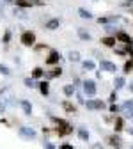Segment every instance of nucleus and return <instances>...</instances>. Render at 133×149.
Masks as SVG:
<instances>
[{
	"label": "nucleus",
	"instance_id": "nucleus-1",
	"mask_svg": "<svg viewBox=\"0 0 133 149\" xmlns=\"http://www.w3.org/2000/svg\"><path fill=\"white\" fill-rule=\"evenodd\" d=\"M52 121L57 124V130H55V133L59 135V137L69 135V133L73 132V126H71V124H68L64 119H59V117H53V116H52Z\"/></svg>",
	"mask_w": 133,
	"mask_h": 149
},
{
	"label": "nucleus",
	"instance_id": "nucleus-2",
	"mask_svg": "<svg viewBox=\"0 0 133 149\" xmlns=\"http://www.w3.org/2000/svg\"><path fill=\"white\" fill-rule=\"evenodd\" d=\"M20 41H22L25 46H32V45L36 43V34H34V32H30V30H27V32H23V34H22Z\"/></svg>",
	"mask_w": 133,
	"mask_h": 149
},
{
	"label": "nucleus",
	"instance_id": "nucleus-3",
	"mask_svg": "<svg viewBox=\"0 0 133 149\" xmlns=\"http://www.w3.org/2000/svg\"><path fill=\"white\" fill-rule=\"evenodd\" d=\"M84 92L87 96H94L96 94V82L94 80H85L84 82Z\"/></svg>",
	"mask_w": 133,
	"mask_h": 149
},
{
	"label": "nucleus",
	"instance_id": "nucleus-4",
	"mask_svg": "<svg viewBox=\"0 0 133 149\" xmlns=\"http://www.w3.org/2000/svg\"><path fill=\"white\" fill-rule=\"evenodd\" d=\"M85 107H87L89 110H103V108H105V103H103L101 100H89V101L85 103Z\"/></svg>",
	"mask_w": 133,
	"mask_h": 149
},
{
	"label": "nucleus",
	"instance_id": "nucleus-5",
	"mask_svg": "<svg viewBox=\"0 0 133 149\" xmlns=\"http://www.w3.org/2000/svg\"><path fill=\"white\" fill-rule=\"evenodd\" d=\"M100 68H101V71H108V73H116L117 71V66L114 62H110V61H101Z\"/></svg>",
	"mask_w": 133,
	"mask_h": 149
},
{
	"label": "nucleus",
	"instance_id": "nucleus-6",
	"mask_svg": "<svg viewBox=\"0 0 133 149\" xmlns=\"http://www.w3.org/2000/svg\"><path fill=\"white\" fill-rule=\"evenodd\" d=\"M20 135L23 139H36V132L32 128H29V126H22L20 128Z\"/></svg>",
	"mask_w": 133,
	"mask_h": 149
},
{
	"label": "nucleus",
	"instance_id": "nucleus-7",
	"mask_svg": "<svg viewBox=\"0 0 133 149\" xmlns=\"http://www.w3.org/2000/svg\"><path fill=\"white\" fill-rule=\"evenodd\" d=\"M59 59H61V53H59V52H55V50H52L50 55L46 57V64H48V66H53V64L59 62Z\"/></svg>",
	"mask_w": 133,
	"mask_h": 149
},
{
	"label": "nucleus",
	"instance_id": "nucleus-8",
	"mask_svg": "<svg viewBox=\"0 0 133 149\" xmlns=\"http://www.w3.org/2000/svg\"><path fill=\"white\" fill-rule=\"evenodd\" d=\"M107 142H108L112 147H116V149L123 147V140H121L117 135H108V137H107Z\"/></svg>",
	"mask_w": 133,
	"mask_h": 149
},
{
	"label": "nucleus",
	"instance_id": "nucleus-9",
	"mask_svg": "<svg viewBox=\"0 0 133 149\" xmlns=\"http://www.w3.org/2000/svg\"><path fill=\"white\" fill-rule=\"evenodd\" d=\"M121 110L124 112V116H126V117H133V100H130V101H124Z\"/></svg>",
	"mask_w": 133,
	"mask_h": 149
},
{
	"label": "nucleus",
	"instance_id": "nucleus-10",
	"mask_svg": "<svg viewBox=\"0 0 133 149\" xmlns=\"http://www.w3.org/2000/svg\"><path fill=\"white\" fill-rule=\"evenodd\" d=\"M117 39H119V41H123L126 46H128V45H131V46H133V39H131V37H130L126 32H117Z\"/></svg>",
	"mask_w": 133,
	"mask_h": 149
},
{
	"label": "nucleus",
	"instance_id": "nucleus-11",
	"mask_svg": "<svg viewBox=\"0 0 133 149\" xmlns=\"http://www.w3.org/2000/svg\"><path fill=\"white\" fill-rule=\"evenodd\" d=\"M20 105H22V108H23V114H25V116H30V114H32V105H30L27 100H22Z\"/></svg>",
	"mask_w": 133,
	"mask_h": 149
},
{
	"label": "nucleus",
	"instance_id": "nucleus-12",
	"mask_svg": "<svg viewBox=\"0 0 133 149\" xmlns=\"http://www.w3.org/2000/svg\"><path fill=\"white\" fill-rule=\"evenodd\" d=\"M61 73H62V69H61V68H52V69H50V71H46L45 74H46L48 78H55V77H61Z\"/></svg>",
	"mask_w": 133,
	"mask_h": 149
},
{
	"label": "nucleus",
	"instance_id": "nucleus-13",
	"mask_svg": "<svg viewBox=\"0 0 133 149\" xmlns=\"http://www.w3.org/2000/svg\"><path fill=\"white\" fill-rule=\"evenodd\" d=\"M59 25H61V22L57 20V18H53V20H50V22H46V25H45V29H48V30H55V29H59Z\"/></svg>",
	"mask_w": 133,
	"mask_h": 149
},
{
	"label": "nucleus",
	"instance_id": "nucleus-14",
	"mask_svg": "<svg viewBox=\"0 0 133 149\" xmlns=\"http://www.w3.org/2000/svg\"><path fill=\"white\" fill-rule=\"evenodd\" d=\"M124 85H126V80H124L123 77H116V80H114V87H116V91L123 89Z\"/></svg>",
	"mask_w": 133,
	"mask_h": 149
},
{
	"label": "nucleus",
	"instance_id": "nucleus-15",
	"mask_svg": "<svg viewBox=\"0 0 133 149\" xmlns=\"http://www.w3.org/2000/svg\"><path fill=\"white\" fill-rule=\"evenodd\" d=\"M114 130H116V132H121V130H124V121H123V117H116Z\"/></svg>",
	"mask_w": 133,
	"mask_h": 149
},
{
	"label": "nucleus",
	"instance_id": "nucleus-16",
	"mask_svg": "<svg viewBox=\"0 0 133 149\" xmlns=\"http://www.w3.org/2000/svg\"><path fill=\"white\" fill-rule=\"evenodd\" d=\"M50 84L48 82H39V85H37V87H39V91H41V94L43 96H46L48 94V91H50V87H48Z\"/></svg>",
	"mask_w": 133,
	"mask_h": 149
},
{
	"label": "nucleus",
	"instance_id": "nucleus-17",
	"mask_svg": "<svg viewBox=\"0 0 133 149\" xmlns=\"http://www.w3.org/2000/svg\"><path fill=\"white\" fill-rule=\"evenodd\" d=\"M78 36H80V39H84V41H89V39H91V34H89L85 29H82V27L78 29Z\"/></svg>",
	"mask_w": 133,
	"mask_h": 149
},
{
	"label": "nucleus",
	"instance_id": "nucleus-18",
	"mask_svg": "<svg viewBox=\"0 0 133 149\" xmlns=\"http://www.w3.org/2000/svg\"><path fill=\"white\" fill-rule=\"evenodd\" d=\"M14 2H16L18 7H32V6H34L30 0H14Z\"/></svg>",
	"mask_w": 133,
	"mask_h": 149
},
{
	"label": "nucleus",
	"instance_id": "nucleus-19",
	"mask_svg": "<svg viewBox=\"0 0 133 149\" xmlns=\"http://www.w3.org/2000/svg\"><path fill=\"white\" fill-rule=\"evenodd\" d=\"M101 43H103L105 46H116V37H103Z\"/></svg>",
	"mask_w": 133,
	"mask_h": 149
},
{
	"label": "nucleus",
	"instance_id": "nucleus-20",
	"mask_svg": "<svg viewBox=\"0 0 133 149\" xmlns=\"http://www.w3.org/2000/svg\"><path fill=\"white\" fill-rule=\"evenodd\" d=\"M43 74H45L43 68H34V69H32V78H41Z\"/></svg>",
	"mask_w": 133,
	"mask_h": 149
},
{
	"label": "nucleus",
	"instance_id": "nucleus-21",
	"mask_svg": "<svg viewBox=\"0 0 133 149\" xmlns=\"http://www.w3.org/2000/svg\"><path fill=\"white\" fill-rule=\"evenodd\" d=\"M78 137L82 139V140H89V132H87V130L85 128H78Z\"/></svg>",
	"mask_w": 133,
	"mask_h": 149
},
{
	"label": "nucleus",
	"instance_id": "nucleus-22",
	"mask_svg": "<svg viewBox=\"0 0 133 149\" xmlns=\"http://www.w3.org/2000/svg\"><path fill=\"white\" fill-rule=\"evenodd\" d=\"M78 14H80V18H87V20H91V18H92V14H91V11H87V9H84V7H80V9H78Z\"/></svg>",
	"mask_w": 133,
	"mask_h": 149
},
{
	"label": "nucleus",
	"instance_id": "nucleus-23",
	"mask_svg": "<svg viewBox=\"0 0 133 149\" xmlns=\"http://www.w3.org/2000/svg\"><path fill=\"white\" fill-rule=\"evenodd\" d=\"M68 57H69L71 62H78V61H80V53H78V52H69Z\"/></svg>",
	"mask_w": 133,
	"mask_h": 149
},
{
	"label": "nucleus",
	"instance_id": "nucleus-24",
	"mask_svg": "<svg viewBox=\"0 0 133 149\" xmlns=\"http://www.w3.org/2000/svg\"><path fill=\"white\" fill-rule=\"evenodd\" d=\"M64 94L69 98V96H73L75 94V85H64Z\"/></svg>",
	"mask_w": 133,
	"mask_h": 149
},
{
	"label": "nucleus",
	"instance_id": "nucleus-25",
	"mask_svg": "<svg viewBox=\"0 0 133 149\" xmlns=\"http://www.w3.org/2000/svg\"><path fill=\"white\" fill-rule=\"evenodd\" d=\"M68 112H71V114H75V112H77V107H75V105H71L69 101H64V105H62Z\"/></svg>",
	"mask_w": 133,
	"mask_h": 149
},
{
	"label": "nucleus",
	"instance_id": "nucleus-26",
	"mask_svg": "<svg viewBox=\"0 0 133 149\" xmlns=\"http://www.w3.org/2000/svg\"><path fill=\"white\" fill-rule=\"evenodd\" d=\"M82 68L84 69H94V68H96V64H94L92 61H84L82 62Z\"/></svg>",
	"mask_w": 133,
	"mask_h": 149
},
{
	"label": "nucleus",
	"instance_id": "nucleus-27",
	"mask_svg": "<svg viewBox=\"0 0 133 149\" xmlns=\"http://www.w3.org/2000/svg\"><path fill=\"white\" fill-rule=\"evenodd\" d=\"M25 85H27V87H30V89H34V87H37L39 84H36L32 78H25Z\"/></svg>",
	"mask_w": 133,
	"mask_h": 149
},
{
	"label": "nucleus",
	"instance_id": "nucleus-28",
	"mask_svg": "<svg viewBox=\"0 0 133 149\" xmlns=\"http://www.w3.org/2000/svg\"><path fill=\"white\" fill-rule=\"evenodd\" d=\"M131 69H133V61H128L124 64V73H131Z\"/></svg>",
	"mask_w": 133,
	"mask_h": 149
},
{
	"label": "nucleus",
	"instance_id": "nucleus-29",
	"mask_svg": "<svg viewBox=\"0 0 133 149\" xmlns=\"http://www.w3.org/2000/svg\"><path fill=\"white\" fill-rule=\"evenodd\" d=\"M0 73H2V74H11V71H9L7 66H0Z\"/></svg>",
	"mask_w": 133,
	"mask_h": 149
},
{
	"label": "nucleus",
	"instance_id": "nucleus-30",
	"mask_svg": "<svg viewBox=\"0 0 133 149\" xmlns=\"http://www.w3.org/2000/svg\"><path fill=\"white\" fill-rule=\"evenodd\" d=\"M14 14H16L18 18H23V20H25V14H23V11H22V9H14Z\"/></svg>",
	"mask_w": 133,
	"mask_h": 149
},
{
	"label": "nucleus",
	"instance_id": "nucleus-31",
	"mask_svg": "<svg viewBox=\"0 0 133 149\" xmlns=\"http://www.w3.org/2000/svg\"><path fill=\"white\" fill-rule=\"evenodd\" d=\"M119 110H121V108H119V107H117L116 103H114V105L110 107V112H112V114H117V112H119Z\"/></svg>",
	"mask_w": 133,
	"mask_h": 149
},
{
	"label": "nucleus",
	"instance_id": "nucleus-32",
	"mask_svg": "<svg viewBox=\"0 0 133 149\" xmlns=\"http://www.w3.org/2000/svg\"><path fill=\"white\" fill-rule=\"evenodd\" d=\"M43 146H45V149H55V146H53L52 142H48V140H46V142H45Z\"/></svg>",
	"mask_w": 133,
	"mask_h": 149
},
{
	"label": "nucleus",
	"instance_id": "nucleus-33",
	"mask_svg": "<svg viewBox=\"0 0 133 149\" xmlns=\"http://www.w3.org/2000/svg\"><path fill=\"white\" fill-rule=\"evenodd\" d=\"M9 41H11V32L7 30V32H6V36H4V43H9Z\"/></svg>",
	"mask_w": 133,
	"mask_h": 149
},
{
	"label": "nucleus",
	"instance_id": "nucleus-34",
	"mask_svg": "<svg viewBox=\"0 0 133 149\" xmlns=\"http://www.w3.org/2000/svg\"><path fill=\"white\" fill-rule=\"evenodd\" d=\"M116 100H117V94H116V91H114L112 94H110V101H112V103H116Z\"/></svg>",
	"mask_w": 133,
	"mask_h": 149
},
{
	"label": "nucleus",
	"instance_id": "nucleus-35",
	"mask_svg": "<svg viewBox=\"0 0 133 149\" xmlns=\"http://www.w3.org/2000/svg\"><path fill=\"white\" fill-rule=\"evenodd\" d=\"M105 30L112 34V32H116V27H112V25H107V27H105Z\"/></svg>",
	"mask_w": 133,
	"mask_h": 149
},
{
	"label": "nucleus",
	"instance_id": "nucleus-36",
	"mask_svg": "<svg viewBox=\"0 0 133 149\" xmlns=\"http://www.w3.org/2000/svg\"><path fill=\"white\" fill-rule=\"evenodd\" d=\"M32 4H37V6H43L45 4V0H30Z\"/></svg>",
	"mask_w": 133,
	"mask_h": 149
},
{
	"label": "nucleus",
	"instance_id": "nucleus-37",
	"mask_svg": "<svg viewBox=\"0 0 133 149\" xmlns=\"http://www.w3.org/2000/svg\"><path fill=\"white\" fill-rule=\"evenodd\" d=\"M61 149H75V147L69 146V144H64V146H61Z\"/></svg>",
	"mask_w": 133,
	"mask_h": 149
},
{
	"label": "nucleus",
	"instance_id": "nucleus-38",
	"mask_svg": "<svg viewBox=\"0 0 133 149\" xmlns=\"http://www.w3.org/2000/svg\"><path fill=\"white\" fill-rule=\"evenodd\" d=\"M116 53H119V55H124V50H123V48H116Z\"/></svg>",
	"mask_w": 133,
	"mask_h": 149
},
{
	"label": "nucleus",
	"instance_id": "nucleus-39",
	"mask_svg": "<svg viewBox=\"0 0 133 149\" xmlns=\"http://www.w3.org/2000/svg\"><path fill=\"white\" fill-rule=\"evenodd\" d=\"M92 149H103V147H101L100 144H94V146H92Z\"/></svg>",
	"mask_w": 133,
	"mask_h": 149
},
{
	"label": "nucleus",
	"instance_id": "nucleus-40",
	"mask_svg": "<svg viewBox=\"0 0 133 149\" xmlns=\"http://www.w3.org/2000/svg\"><path fill=\"white\" fill-rule=\"evenodd\" d=\"M0 112H4V103L0 101Z\"/></svg>",
	"mask_w": 133,
	"mask_h": 149
},
{
	"label": "nucleus",
	"instance_id": "nucleus-41",
	"mask_svg": "<svg viewBox=\"0 0 133 149\" xmlns=\"http://www.w3.org/2000/svg\"><path fill=\"white\" fill-rule=\"evenodd\" d=\"M130 91H131V92H133V82H131V84H130Z\"/></svg>",
	"mask_w": 133,
	"mask_h": 149
},
{
	"label": "nucleus",
	"instance_id": "nucleus-42",
	"mask_svg": "<svg viewBox=\"0 0 133 149\" xmlns=\"http://www.w3.org/2000/svg\"><path fill=\"white\" fill-rule=\"evenodd\" d=\"M128 132H130V133H131V135H133V128H128Z\"/></svg>",
	"mask_w": 133,
	"mask_h": 149
},
{
	"label": "nucleus",
	"instance_id": "nucleus-43",
	"mask_svg": "<svg viewBox=\"0 0 133 149\" xmlns=\"http://www.w3.org/2000/svg\"><path fill=\"white\" fill-rule=\"evenodd\" d=\"M4 2H14V0H4Z\"/></svg>",
	"mask_w": 133,
	"mask_h": 149
},
{
	"label": "nucleus",
	"instance_id": "nucleus-44",
	"mask_svg": "<svg viewBox=\"0 0 133 149\" xmlns=\"http://www.w3.org/2000/svg\"><path fill=\"white\" fill-rule=\"evenodd\" d=\"M128 2H133V0H128Z\"/></svg>",
	"mask_w": 133,
	"mask_h": 149
},
{
	"label": "nucleus",
	"instance_id": "nucleus-45",
	"mask_svg": "<svg viewBox=\"0 0 133 149\" xmlns=\"http://www.w3.org/2000/svg\"><path fill=\"white\" fill-rule=\"evenodd\" d=\"M0 124H2V119H0Z\"/></svg>",
	"mask_w": 133,
	"mask_h": 149
},
{
	"label": "nucleus",
	"instance_id": "nucleus-46",
	"mask_svg": "<svg viewBox=\"0 0 133 149\" xmlns=\"http://www.w3.org/2000/svg\"><path fill=\"white\" fill-rule=\"evenodd\" d=\"M131 149H133V147H131Z\"/></svg>",
	"mask_w": 133,
	"mask_h": 149
}]
</instances>
